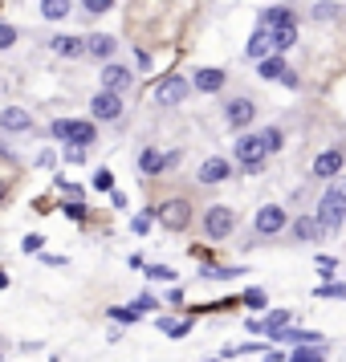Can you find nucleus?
Segmentation results:
<instances>
[{
	"mask_svg": "<svg viewBox=\"0 0 346 362\" xmlns=\"http://www.w3.org/2000/svg\"><path fill=\"white\" fill-rule=\"evenodd\" d=\"M294 362H326V350L322 346H297Z\"/></svg>",
	"mask_w": 346,
	"mask_h": 362,
	"instance_id": "nucleus-24",
	"label": "nucleus"
},
{
	"mask_svg": "<svg viewBox=\"0 0 346 362\" xmlns=\"http://www.w3.org/2000/svg\"><path fill=\"white\" fill-rule=\"evenodd\" d=\"M4 199H8V183L0 180V204H4Z\"/></svg>",
	"mask_w": 346,
	"mask_h": 362,
	"instance_id": "nucleus-44",
	"label": "nucleus"
},
{
	"mask_svg": "<svg viewBox=\"0 0 346 362\" xmlns=\"http://www.w3.org/2000/svg\"><path fill=\"white\" fill-rule=\"evenodd\" d=\"M318 297H346V285H318Z\"/></svg>",
	"mask_w": 346,
	"mask_h": 362,
	"instance_id": "nucleus-37",
	"label": "nucleus"
},
{
	"mask_svg": "<svg viewBox=\"0 0 346 362\" xmlns=\"http://www.w3.org/2000/svg\"><path fill=\"white\" fill-rule=\"evenodd\" d=\"M318 232H338L346 224V183L326 187V196L318 199V216H313Z\"/></svg>",
	"mask_w": 346,
	"mask_h": 362,
	"instance_id": "nucleus-1",
	"label": "nucleus"
},
{
	"mask_svg": "<svg viewBox=\"0 0 346 362\" xmlns=\"http://www.w3.org/2000/svg\"><path fill=\"white\" fill-rule=\"evenodd\" d=\"M50 49L57 53V57H82V53H86V41H82V37L62 33V37H53V41H50Z\"/></svg>",
	"mask_w": 346,
	"mask_h": 362,
	"instance_id": "nucleus-14",
	"label": "nucleus"
},
{
	"mask_svg": "<svg viewBox=\"0 0 346 362\" xmlns=\"http://www.w3.org/2000/svg\"><path fill=\"white\" fill-rule=\"evenodd\" d=\"M90 110H94V118H98V122H115V118H122V98H118V94H106V90H98V94H94V102H90Z\"/></svg>",
	"mask_w": 346,
	"mask_h": 362,
	"instance_id": "nucleus-8",
	"label": "nucleus"
},
{
	"mask_svg": "<svg viewBox=\"0 0 346 362\" xmlns=\"http://www.w3.org/2000/svg\"><path fill=\"white\" fill-rule=\"evenodd\" d=\"M159 329H163V334H171V338H183V334L192 329V322H171V317H163V322H159Z\"/></svg>",
	"mask_w": 346,
	"mask_h": 362,
	"instance_id": "nucleus-27",
	"label": "nucleus"
},
{
	"mask_svg": "<svg viewBox=\"0 0 346 362\" xmlns=\"http://www.w3.org/2000/svg\"><path fill=\"white\" fill-rule=\"evenodd\" d=\"M277 338H285V342H294V346H313V342H322V334H313V329H281Z\"/></svg>",
	"mask_w": 346,
	"mask_h": 362,
	"instance_id": "nucleus-21",
	"label": "nucleus"
},
{
	"mask_svg": "<svg viewBox=\"0 0 346 362\" xmlns=\"http://www.w3.org/2000/svg\"><path fill=\"white\" fill-rule=\"evenodd\" d=\"M50 131H53V139H62L69 147H82V151L94 143V122H82V118H57Z\"/></svg>",
	"mask_w": 346,
	"mask_h": 362,
	"instance_id": "nucleus-2",
	"label": "nucleus"
},
{
	"mask_svg": "<svg viewBox=\"0 0 346 362\" xmlns=\"http://www.w3.org/2000/svg\"><path fill=\"white\" fill-rule=\"evenodd\" d=\"M294 236L310 245V240H318V224H313L310 216H301V220H294Z\"/></svg>",
	"mask_w": 346,
	"mask_h": 362,
	"instance_id": "nucleus-23",
	"label": "nucleus"
},
{
	"mask_svg": "<svg viewBox=\"0 0 346 362\" xmlns=\"http://www.w3.org/2000/svg\"><path fill=\"white\" fill-rule=\"evenodd\" d=\"M269 49H273V37L265 33V29H257V33H253V41H248V57H253V62H261Z\"/></svg>",
	"mask_w": 346,
	"mask_h": 362,
	"instance_id": "nucleus-20",
	"label": "nucleus"
},
{
	"mask_svg": "<svg viewBox=\"0 0 346 362\" xmlns=\"http://www.w3.org/2000/svg\"><path fill=\"white\" fill-rule=\"evenodd\" d=\"M115 49H118V41L110 33L86 37V53H90V57H98V62H110V57H115Z\"/></svg>",
	"mask_w": 346,
	"mask_h": 362,
	"instance_id": "nucleus-12",
	"label": "nucleus"
},
{
	"mask_svg": "<svg viewBox=\"0 0 346 362\" xmlns=\"http://www.w3.org/2000/svg\"><path fill=\"white\" fill-rule=\"evenodd\" d=\"M131 82H134V78H131V69H127V66L106 62V69H102V90H106V94H122Z\"/></svg>",
	"mask_w": 346,
	"mask_h": 362,
	"instance_id": "nucleus-9",
	"label": "nucleus"
},
{
	"mask_svg": "<svg viewBox=\"0 0 346 362\" xmlns=\"http://www.w3.org/2000/svg\"><path fill=\"white\" fill-rule=\"evenodd\" d=\"M313 17H318V21H326V17H338V8H334V4H318V8H313Z\"/></svg>",
	"mask_w": 346,
	"mask_h": 362,
	"instance_id": "nucleus-39",
	"label": "nucleus"
},
{
	"mask_svg": "<svg viewBox=\"0 0 346 362\" xmlns=\"http://www.w3.org/2000/svg\"><path fill=\"white\" fill-rule=\"evenodd\" d=\"M289 25H297V21H294V13H289L285 4L265 8V13H261V29H265V33H277V29H289Z\"/></svg>",
	"mask_w": 346,
	"mask_h": 362,
	"instance_id": "nucleus-11",
	"label": "nucleus"
},
{
	"mask_svg": "<svg viewBox=\"0 0 346 362\" xmlns=\"http://www.w3.org/2000/svg\"><path fill=\"white\" fill-rule=\"evenodd\" d=\"M163 167H167V159H163L155 147H147L143 155H139V171H143V175H159Z\"/></svg>",
	"mask_w": 346,
	"mask_h": 362,
	"instance_id": "nucleus-19",
	"label": "nucleus"
},
{
	"mask_svg": "<svg viewBox=\"0 0 346 362\" xmlns=\"http://www.w3.org/2000/svg\"><path fill=\"white\" fill-rule=\"evenodd\" d=\"M334 264H338V261H334V257H318V269H322L326 277H330V273H334Z\"/></svg>",
	"mask_w": 346,
	"mask_h": 362,
	"instance_id": "nucleus-43",
	"label": "nucleus"
},
{
	"mask_svg": "<svg viewBox=\"0 0 346 362\" xmlns=\"http://www.w3.org/2000/svg\"><path fill=\"white\" fill-rule=\"evenodd\" d=\"M261 143H265V151H269V155H273V151H281V131H277V127H265Z\"/></svg>",
	"mask_w": 346,
	"mask_h": 362,
	"instance_id": "nucleus-28",
	"label": "nucleus"
},
{
	"mask_svg": "<svg viewBox=\"0 0 346 362\" xmlns=\"http://www.w3.org/2000/svg\"><path fill=\"white\" fill-rule=\"evenodd\" d=\"M147 277L151 281H175V269H167V264H151Z\"/></svg>",
	"mask_w": 346,
	"mask_h": 362,
	"instance_id": "nucleus-32",
	"label": "nucleus"
},
{
	"mask_svg": "<svg viewBox=\"0 0 346 362\" xmlns=\"http://www.w3.org/2000/svg\"><path fill=\"white\" fill-rule=\"evenodd\" d=\"M4 285H8V277H4V273H0V289H4Z\"/></svg>",
	"mask_w": 346,
	"mask_h": 362,
	"instance_id": "nucleus-45",
	"label": "nucleus"
},
{
	"mask_svg": "<svg viewBox=\"0 0 346 362\" xmlns=\"http://www.w3.org/2000/svg\"><path fill=\"white\" fill-rule=\"evenodd\" d=\"M155 216H159V224H163V228L180 232V228L192 224V204H188V199H167V204L155 208Z\"/></svg>",
	"mask_w": 346,
	"mask_h": 362,
	"instance_id": "nucleus-3",
	"label": "nucleus"
},
{
	"mask_svg": "<svg viewBox=\"0 0 346 362\" xmlns=\"http://www.w3.org/2000/svg\"><path fill=\"white\" fill-rule=\"evenodd\" d=\"M41 240L45 236H25V252H41Z\"/></svg>",
	"mask_w": 346,
	"mask_h": 362,
	"instance_id": "nucleus-42",
	"label": "nucleus"
},
{
	"mask_svg": "<svg viewBox=\"0 0 346 362\" xmlns=\"http://www.w3.org/2000/svg\"><path fill=\"white\" fill-rule=\"evenodd\" d=\"M131 228L139 232V236H147V232H151V216H134V220H131Z\"/></svg>",
	"mask_w": 346,
	"mask_h": 362,
	"instance_id": "nucleus-38",
	"label": "nucleus"
},
{
	"mask_svg": "<svg viewBox=\"0 0 346 362\" xmlns=\"http://www.w3.org/2000/svg\"><path fill=\"white\" fill-rule=\"evenodd\" d=\"M188 94H192V82L188 78H163V82L155 86V102L159 106H180Z\"/></svg>",
	"mask_w": 346,
	"mask_h": 362,
	"instance_id": "nucleus-6",
	"label": "nucleus"
},
{
	"mask_svg": "<svg viewBox=\"0 0 346 362\" xmlns=\"http://www.w3.org/2000/svg\"><path fill=\"white\" fill-rule=\"evenodd\" d=\"M232 224H236V216H232L229 204H212V208L204 212V232H208L212 240H224L232 232Z\"/></svg>",
	"mask_w": 346,
	"mask_h": 362,
	"instance_id": "nucleus-4",
	"label": "nucleus"
},
{
	"mask_svg": "<svg viewBox=\"0 0 346 362\" xmlns=\"http://www.w3.org/2000/svg\"><path fill=\"white\" fill-rule=\"evenodd\" d=\"M155 305H159V301H155L151 293H139V297H134V313H147V310H155Z\"/></svg>",
	"mask_w": 346,
	"mask_h": 362,
	"instance_id": "nucleus-35",
	"label": "nucleus"
},
{
	"mask_svg": "<svg viewBox=\"0 0 346 362\" xmlns=\"http://www.w3.org/2000/svg\"><path fill=\"white\" fill-rule=\"evenodd\" d=\"M208 362H220V358H208Z\"/></svg>",
	"mask_w": 346,
	"mask_h": 362,
	"instance_id": "nucleus-47",
	"label": "nucleus"
},
{
	"mask_svg": "<svg viewBox=\"0 0 346 362\" xmlns=\"http://www.w3.org/2000/svg\"><path fill=\"white\" fill-rule=\"evenodd\" d=\"M285 322H289V310H277V313H269L265 322H248V326L257 329V334H269V338H277L281 329H285Z\"/></svg>",
	"mask_w": 346,
	"mask_h": 362,
	"instance_id": "nucleus-17",
	"label": "nucleus"
},
{
	"mask_svg": "<svg viewBox=\"0 0 346 362\" xmlns=\"http://www.w3.org/2000/svg\"><path fill=\"white\" fill-rule=\"evenodd\" d=\"M66 159L69 163H86V151L82 147H66Z\"/></svg>",
	"mask_w": 346,
	"mask_h": 362,
	"instance_id": "nucleus-40",
	"label": "nucleus"
},
{
	"mask_svg": "<svg viewBox=\"0 0 346 362\" xmlns=\"http://www.w3.org/2000/svg\"><path fill=\"white\" fill-rule=\"evenodd\" d=\"M257 66H261V78H285V62L281 57H261Z\"/></svg>",
	"mask_w": 346,
	"mask_h": 362,
	"instance_id": "nucleus-25",
	"label": "nucleus"
},
{
	"mask_svg": "<svg viewBox=\"0 0 346 362\" xmlns=\"http://www.w3.org/2000/svg\"><path fill=\"white\" fill-rule=\"evenodd\" d=\"M94 187H98V192H115V175H110V171L102 167L98 175H94Z\"/></svg>",
	"mask_w": 346,
	"mask_h": 362,
	"instance_id": "nucleus-33",
	"label": "nucleus"
},
{
	"mask_svg": "<svg viewBox=\"0 0 346 362\" xmlns=\"http://www.w3.org/2000/svg\"><path fill=\"white\" fill-rule=\"evenodd\" d=\"M265 362H281V358H277V354H269V358H265Z\"/></svg>",
	"mask_w": 346,
	"mask_h": 362,
	"instance_id": "nucleus-46",
	"label": "nucleus"
},
{
	"mask_svg": "<svg viewBox=\"0 0 346 362\" xmlns=\"http://www.w3.org/2000/svg\"><path fill=\"white\" fill-rule=\"evenodd\" d=\"M110 317H115V322H134L139 313H134V310H110Z\"/></svg>",
	"mask_w": 346,
	"mask_h": 362,
	"instance_id": "nucleus-41",
	"label": "nucleus"
},
{
	"mask_svg": "<svg viewBox=\"0 0 346 362\" xmlns=\"http://www.w3.org/2000/svg\"><path fill=\"white\" fill-rule=\"evenodd\" d=\"M62 208H66L69 220H86V204H78V199H69V204H62Z\"/></svg>",
	"mask_w": 346,
	"mask_h": 362,
	"instance_id": "nucleus-36",
	"label": "nucleus"
},
{
	"mask_svg": "<svg viewBox=\"0 0 346 362\" xmlns=\"http://www.w3.org/2000/svg\"><path fill=\"white\" fill-rule=\"evenodd\" d=\"M273 37V49H289L297 41V25H289V29H277V33H269Z\"/></svg>",
	"mask_w": 346,
	"mask_h": 362,
	"instance_id": "nucleus-26",
	"label": "nucleus"
},
{
	"mask_svg": "<svg viewBox=\"0 0 346 362\" xmlns=\"http://www.w3.org/2000/svg\"><path fill=\"white\" fill-rule=\"evenodd\" d=\"M41 17H45V21L69 17V0H41Z\"/></svg>",
	"mask_w": 346,
	"mask_h": 362,
	"instance_id": "nucleus-22",
	"label": "nucleus"
},
{
	"mask_svg": "<svg viewBox=\"0 0 346 362\" xmlns=\"http://www.w3.org/2000/svg\"><path fill=\"white\" fill-rule=\"evenodd\" d=\"M253 224H257V232H261V236H273V232L285 228V208L269 204V208H261V212H257V220H253Z\"/></svg>",
	"mask_w": 346,
	"mask_h": 362,
	"instance_id": "nucleus-10",
	"label": "nucleus"
},
{
	"mask_svg": "<svg viewBox=\"0 0 346 362\" xmlns=\"http://www.w3.org/2000/svg\"><path fill=\"white\" fill-rule=\"evenodd\" d=\"M236 273H245V269H220V264L204 269V277H212V281H229V277H236Z\"/></svg>",
	"mask_w": 346,
	"mask_h": 362,
	"instance_id": "nucleus-30",
	"label": "nucleus"
},
{
	"mask_svg": "<svg viewBox=\"0 0 346 362\" xmlns=\"http://www.w3.org/2000/svg\"><path fill=\"white\" fill-rule=\"evenodd\" d=\"M245 305H248V310H265V305H269L265 289H248V293H245Z\"/></svg>",
	"mask_w": 346,
	"mask_h": 362,
	"instance_id": "nucleus-29",
	"label": "nucleus"
},
{
	"mask_svg": "<svg viewBox=\"0 0 346 362\" xmlns=\"http://www.w3.org/2000/svg\"><path fill=\"white\" fill-rule=\"evenodd\" d=\"M232 175L229 159H208V163L200 167V183H224Z\"/></svg>",
	"mask_w": 346,
	"mask_h": 362,
	"instance_id": "nucleus-16",
	"label": "nucleus"
},
{
	"mask_svg": "<svg viewBox=\"0 0 346 362\" xmlns=\"http://www.w3.org/2000/svg\"><path fill=\"white\" fill-rule=\"evenodd\" d=\"M17 45V29L13 25H0V49H13Z\"/></svg>",
	"mask_w": 346,
	"mask_h": 362,
	"instance_id": "nucleus-34",
	"label": "nucleus"
},
{
	"mask_svg": "<svg viewBox=\"0 0 346 362\" xmlns=\"http://www.w3.org/2000/svg\"><path fill=\"white\" fill-rule=\"evenodd\" d=\"M253 118H257V106H253V98H232L229 106H224V122H229L232 131H245Z\"/></svg>",
	"mask_w": 346,
	"mask_h": 362,
	"instance_id": "nucleus-7",
	"label": "nucleus"
},
{
	"mask_svg": "<svg viewBox=\"0 0 346 362\" xmlns=\"http://www.w3.org/2000/svg\"><path fill=\"white\" fill-rule=\"evenodd\" d=\"M338 171H342V151H322V155L313 159V175H318V180L338 175Z\"/></svg>",
	"mask_w": 346,
	"mask_h": 362,
	"instance_id": "nucleus-13",
	"label": "nucleus"
},
{
	"mask_svg": "<svg viewBox=\"0 0 346 362\" xmlns=\"http://www.w3.org/2000/svg\"><path fill=\"white\" fill-rule=\"evenodd\" d=\"M192 86L204 90V94H216V90H224V69H196Z\"/></svg>",
	"mask_w": 346,
	"mask_h": 362,
	"instance_id": "nucleus-15",
	"label": "nucleus"
},
{
	"mask_svg": "<svg viewBox=\"0 0 346 362\" xmlns=\"http://www.w3.org/2000/svg\"><path fill=\"white\" fill-rule=\"evenodd\" d=\"M82 8L98 17V13H110V8H115V0H82Z\"/></svg>",
	"mask_w": 346,
	"mask_h": 362,
	"instance_id": "nucleus-31",
	"label": "nucleus"
},
{
	"mask_svg": "<svg viewBox=\"0 0 346 362\" xmlns=\"http://www.w3.org/2000/svg\"><path fill=\"white\" fill-rule=\"evenodd\" d=\"M0 127H4V131H29L33 118H29V110H17V106H13V110H0Z\"/></svg>",
	"mask_w": 346,
	"mask_h": 362,
	"instance_id": "nucleus-18",
	"label": "nucleus"
},
{
	"mask_svg": "<svg viewBox=\"0 0 346 362\" xmlns=\"http://www.w3.org/2000/svg\"><path fill=\"white\" fill-rule=\"evenodd\" d=\"M265 143H261V134H241L236 139V159L248 167V171H261V163H265Z\"/></svg>",
	"mask_w": 346,
	"mask_h": 362,
	"instance_id": "nucleus-5",
	"label": "nucleus"
}]
</instances>
